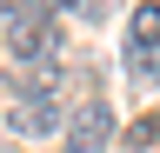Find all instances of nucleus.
I'll return each instance as SVG.
<instances>
[{
  "instance_id": "39448f33",
  "label": "nucleus",
  "mask_w": 160,
  "mask_h": 153,
  "mask_svg": "<svg viewBox=\"0 0 160 153\" xmlns=\"http://www.w3.org/2000/svg\"><path fill=\"white\" fill-rule=\"evenodd\" d=\"M127 146H160V113H147V120L127 127Z\"/></svg>"
},
{
  "instance_id": "f03ea898",
  "label": "nucleus",
  "mask_w": 160,
  "mask_h": 153,
  "mask_svg": "<svg viewBox=\"0 0 160 153\" xmlns=\"http://www.w3.org/2000/svg\"><path fill=\"white\" fill-rule=\"evenodd\" d=\"M107 140H113V113L100 100H87L73 113V127H67V153H107Z\"/></svg>"
},
{
  "instance_id": "f257e3e1",
  "label": "nucleus",
  "mask_w": 160,
  "mask_h": 153,
  "mask_svg": "<svg viewBox=\"0 0 160 153\" xmlns=\"http://www.w3.org/2000/svg\"><path fill=\"white\" fill-rule=\"evenodd\" d=\"M7 127L20 133V140H47V133H60V127H67V113H60V100H53V93H20V100H13V113H7Z\"/></svg>"
},
{
  "instance_id": "7ed1b4c3",
  "label": "nucleus",
  "mask_w": 160,
  "mask_h": 153,
  "mask_svg": "<svg viewBox=\"0 0 160 153\" xmlns=\"http://www.w3.org/2000/svg\"><path fill=\"white\" fill-rule=\"evenodd\" d=\"M127 47H140V53H153V47H160V0L133 7V40H127Z\"/></svg>"
},
{
  "instance_id": "20e7f679",
  "label": "nucleus",
  "mask_w": 160,
  "mask_h": 153,
  "mask_svg": "<svg viewBox=\"0 0 160 153\" xmlns=\"http://www.w3.org/2000/svg\"><path fill=\"white\" fill-rule=\"evenodd\" d=\"M127 73H133L140 87H160V60H153V53H140V47H127Z\"/></svg>"
}]
</instances>
